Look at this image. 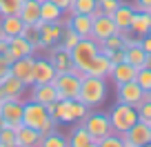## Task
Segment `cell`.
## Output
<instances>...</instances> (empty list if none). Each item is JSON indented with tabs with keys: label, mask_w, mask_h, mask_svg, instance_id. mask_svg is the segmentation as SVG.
<instances>
[{
	"label": "cell",
	"mask_w": 151,
	"mask_h": 147,
	"mask_svg": "<svg viewBox=\"0 0 151 147\" xmlns=\"http://www.w3.org/2000/svg\"><path fill=\"white\" fill-rule=\"evenodd\" d=\"M22 125L38 129V132L45 136V134L53 132L56 120L47 114V105H40V103H36V100H27V103L22 105Z\"/></svg>",
	"instance_id": "obj_1"
},
{
	"label": "cell",
	"mask_w": 151,
	"mask_h": 147,
	"mask_svg": "<svg viewBox=\"0 0 151 147\" xmlns=\"http://www.w3.org/2000/svg\"><path fill=\"white\" fill-rule=\"evenodd\" d=\"M104 98H107V83H104V78L89 76V74H87L80 80L78 100H82L87 107H98V105L104 103Z\"/></svg>",
	"instance_id": "obj_2"
},
{
	"label": "cell",
	"mask_w": 151,
	"mask_h": 147,
	"mask_svg": "<svg viewBox=\"0 0 151 147\" xmlns=\"http://www.w3.org/2000/svg\"><path fill=\"white\" fill-rule=\"evenodd\" d=\"M109 120H111V129L116 134H124L131 129L133 123H138V112L133 105H127V103H118L116 107L111 109L109 114Z\"/></svg>",
	"instance_id": "obj_3"
},
{
	"label": "cell",
	"mask_w": 151,
	"mask_h": 147,
	"mask_svg": "<svg viewBox=\"0 0 151 147\" xmlns=\"http://www.w3.org/2000/svg\"><path fill=\"white\" fill-rule=\"evenodd\" d=\"M69 54H71V62H73L76 67H80V69L87 71L89 62L100 54V45H98V40H93V38H80Z\"/></svg>",
	"instance_id": "obj_4"
},
{
	"label": "cell",
	"mask_w": 151,
	"mask_h": 147,
	"mask_svg": "<svg viewBox=\"0 0 151 147\" xmlns=\"http://www.w3.org/2000/svg\"><path fill=\"white\" fill-rule=\"evenodd\" d=\"M82 125H85V129L91 134V138H93V147H98V140L100 138H104L107 134H111V120H109L107 114H87V118L82 120Z\"/></svg>",
	"instance_id": "obj_5"
},
{
	"label": "cell",
	"mask_w": 151,
	"mask_h": 147,
	"mask_svg": "<svg viewBox=\"0 0 151 147\" xmlns=\"http://www.w3.org/2000/svg\"><path fill=\"white\" fill-rule=\"evenodd\" d=\"M36 27H38V33H40V49L56 47L62 38V31H65L62 20H58V22H42V20H38Z\"/></svg>",
	"instance_id": "obj_6"
},
{
	"label": "cell",
	"mask_w": 151,
	"mask_h": 147,
	"mask_svg": "<svg viewBox=\"0 0 151 147\" xmlns=\"http://www.w3.org/2000/svg\"><path fill=\"white\" fill-rule=\"evenodd\" d=\"M53 87L58 89V96H60V98L76 100L78 94H80V78L73 76L71 71H62V74H56Z\"/></svg>",
	"instance_id": "obj_7"
},
{
	"label": "cell",
	"mask_w": 151,
	"mask_h": 147,
	"mask_svg": "<svg viewBox=\"0 0 151 147\" xmlns=\"http://www.w3.org/2000/svg\"><path fill=\"white\" fill-rule=\"evenodd\" d=\"M122 136V147H145V145H151V127L147 123H142V120H138V123L131 125V129L124 134H120Z\"/></svg>",
	"instance_id": "obj_8"
},
{
	"label": "cell",
	"mask_w": 151,
	"mask_h": 147,
	"mask_svg": "<svg viewBox=\"0 0 151 147\" xmlns=\"http://www.w3.org/2000/svg\"><path fill=\"white\" fill-rule=\"evenodd\" d=\"M22 100L20 98H7V100H0V120L2 125L7 127H18L22 123Z\"/></svg>",
	"instance_id": "obj_9"
},
{
	"label": "cell",
	"mask_w": 151,
	"mask_h": 147,
	"mask_svg": "<svg viewBox=\"0 0 151 147\" xmlns=\"http://www.w3.org/2000/svg\"><path fill=\"white\" fill-rule=\"evenodd\" d=\"M33 62H36L33 54H31V56L16 58V60L11 62V74H14L18 80H22L27 87L33 85Z\"/></svg>",
	"instance_id": "obj_10"
},
{
	"label": "cell",
	"mask_w": 151,
	"mask_h": 147,
	"mask_svg": "<svg viewBox=\"0 0 151 147\" xmlns=\"http://www.w3.org/2000/svg\"><path fill=\"white\" fill-rule=\"evenodd\" d=\"M24 91H27V85L22 80H18L14 74L0 78V100H7V98H20L22 100Z\"/></svg>",
	"instance_id": "obj_11"
},
{
	"label": "cell",
	"mask_w": 151,
	"mask_h": 147,
	"mask_svg": "<svg viewBox=\"0 0 151 147\" xmlns=\"http://www.w3.org/2000/svg\"><path fill=\"white\" fill-rule=\"evenodd\" d=\"M113 33H118V27H116V22H113V18L109 14H102L98 18H93V25H91V38L93 40L100 43V40L113 36Z\"/></svg>",
	"instance_id": "obj_12"
},
{
	"label": "cell",
	"mask_w": 151,
	"mask_h": 147,
	"mask_svg": "<svg viewBox=\"0 0 151 147\" xmlns=\"http://www.w3.org/2000/svg\"><path fill=\"white\" fill-rule=\"evenodd\" d=\"M118 87V103H127V105H140L142 103V87L138 85L136 80H129V83H122V85H116Z\"/></svg>",
	"instance_id": "obj_13"
},
{
	"label": "cell",
	"mask_w": 151,
	"mask_h": 147,
	"mask_svg": "<svg viewBox=\"0 0 151 147\" xmlns=\"http://www.w3.org/2000/svg\"><path fill=\"white\" fill-rule=\"evenodd\" d=\"M29 100H36V103H40V105H49V103L60 100V96H58V89L53 87V83H45V85L33 83V85H31V96H29Z\"/></svg>",
	"instance_id": "obj_14"
},
{
	"label": "cell",
	"mask_w": 151,
	"mask_h": 147,
	"mask_svg": "<svg viewBox=\"0 0 151 147\" xmlns=\"http://www.w3.org/2000/svg\"><path fill=\"white\" fill-rule=\"evenodd\" d=\"M56 74L58 71H56V67L51 65L49 58H36V62H33V83H38V85L53 83Z\"/></svg>",
	"instance_id": "obj_15"
},
{
	"label": "cell",
	"mask_w": 151,
	"mask_h": 147,
	"mask_svg": "<svg viewBox=\"0 0 151 147\" xmlns=\"http://www.w3.org/2000/svg\"><path fill=\"white\" fill-rule=\"evenodd\" d=\"M42 140V134L33 127H27V125L20 123L16 127V145L18 147H38Z\"/></svg>",
	"instance_id": "obj_16"
},
{
	"label": "cell",
	"mask_w": 151,
	"mask_h": 147,
	"mask_svg": "<svg viewBox=\"0 0 151 147\" xmlns=\"http://www.w3.org/2000/svg\"><path fill=\"white\" fill-rule=\"evenodd\" d=\"M133 7L131 5H122L120 2L118 9L111 14L113 22H116V27H118V33L120 36H124V33H129V27H131V18H133Z\"/></svg>",
	"instance_id": "obj_17"
},
{
	"label": "cell",
	"mask_w": 151,
	"mask_h": 147,
	"mask_svg": "<svg viewBox=\"0 0 151 147\" xmlns=\"http://www.w3.org/2000/svg\"><path fill=\"white\" fill-rule=\"evenodd\" d=\"M71 29H73L80 38H91V25H93V18L89 14H71V18L67 20Z\"/></svg>",
	"instance_id": "obj_18"
},
{
	"label": "cell",
	"mask_w": 151,
	"mask_h": 147,
	"mask_svg": "<svg viewBox=\"0 0 151 147\" xmlns=\"http://www.w3.org/2000/svg\"><path fill=\"white\" fill-rule=\"evenodd\" d=\"M136 74H138V69L133 65H129L127 60H122V62H118V65H113L111 67V80L116 83V85H122V83H129V80H136Z\"/></svg>",
	"instance_id": "obj_19"
},
{
	"label": "cell",
	"mask_w": 151,
	"mask_h": 147,
	"mask_svg": "<svg viewBox=\"0 0 151 147\" xmlns=\"http://www.w3.org/2000/svg\"><path fill=\"white\" fill-rule=\"evenodd\" d=\"M18 16L24 25H36L40 20V0H22Z\"/></svg>",
	"instance_id": "obj_20"
},
{
	"label": "cell",
	"mask_w": 151,
	"mask_h": 147,
	"mask_svg": "<svg viewBox=\"0 0 151 147\" xmlns=\"http://www.w3.org/2000/svg\"><path fill=\"white\" fill-rule=\"evenodd\" d=\"M49 60H51V65L56 67L58 74H62V71H69L71 69V54L65 51V49L60 47V45H56V47L49 49Z\"/></svg>",
	"instance_id": "obj_21"
},
{
	"label": "cell",
	"mask_w": 151,
	"mask_h": 147,
	"mask_svg": "<svg viewBox=\"0 0 151 147\" xmlns=\"http://www.w3.org/2000/svg\"><path fill=\"white\" fill-rule=\"evenodd\" d=\"M129 31H133L138 38H142L145 33L151 31V14L149 11H133V18H131V27Z\"/></svg>",
	"instance_id": "obj_22"
},
{
	"label": "cell",
	"mask_w": 151,
	"mask_h": 147,
	"mask_svg": "<svg viewBox=\"0 0 151 147\" xmlns=\"http://www.w3.org/2000/svg\"><path fill=\"white\" fill-rule=\"evenodd\" d=\"M111 62H109V58L104 56V54H98V56L93 58V60L89 62V67H87V74L89 76H98V78H109V74H111Z\"/></svg>",
	"instance_id": "obj_23"
},
{
	"label": "cell",
	"mask_w": 151,
	"mask_h": 147,
	"mask_svg": "<svg viewBox=\"0 0 151 147\" xmlns=\"http://www.w3.org/2000/svg\"><path fill=\"white\" fill-rule=\"evenodd\" d=\"M0 27H2V33L5 36H20V31H22V27H24V22L20 20V16L18 14H9V16H0Z\"/></svg>",
	"instance_id": "obj_24"
},
{
	"label": "cell",
	"mask_w": 151,
	"mask_h": 147,
	"mask_svg": "<svg viewBox=\"0 0 151 147\" xmlns=\"http://www.w3.org/2000/svg\"><path fill=\"white\" fill-rule=\"evenodd\" d=\"M7 49L11 51V56H14V58H22V56H31V54H36V51H33V47L22 38V36H11Z\"/></svg>",
	"instance_id": "obj_25"
},
{
	"label": "cell",
	"mask_w": 151,
	"mask_h": 147,
	"mask_svg": "<svg viewBox=\"0 0 151 147\" xmlns=\"http://www.w3.org/2000/svg\"><path fill=\"white\" fill-rule=\"evenodd\" d=\"M124 60H127L129 65H133L136 69H140V67H145L147 51L140 47V43H136V45H129V47H124Z\"/></svg>",
	"instance_id": "obj_26"
},
{
	"label": "cell",
	"mask_w": 151,
	"mask_h": 147,
	"mask_svg": "<svg viewBox=\"0 0 151 147\" xmlns=\"http://www.w3.org/2000/svg\"><path fill=\"white\" fill-rule=\"evenodd\" d=\"M40 20L42 22H58L62 20V9L51 0H40Z\"/></svg>",
	"instance_id": "obj_27"
},
{
	"label": "cell",
	"mask_w": 151,
	"mask_h": 147,
	"mask_svg": "<svg viewBox=\"0 0 151 147\" xmlns=\"http://www.w3.org/2000/svg\"><path fill=\"white\" fill-rule=\"evenodd\" d=\"M67 145L69 147H93V138L82 125V127H76L71 132V136L67 138Z\"/></svg>",
	"instance_id": "obj_28"
},
{
	"label": "cell",
	"mask_w": 151,
	"mask_h": 147,
	"mask_svg": "<svg viewBox=\"0 0 151 147\" xmlns=\"http://www.w3.org/2000/svg\"><path fill=\"white\" fill-rule=\"evenodd\" d=\"M100 54H109V51H116V49H124V40L120 33H113V36H109V38L100 40Z\"/></svg>",
	"instance_id": "obj_29"
},
{
	"label": "cell",
	"mask_w": 151,
	"mask_h": 147,
	"mask_svg": "<svg viewBox=\"0 0 151 147\" xmlns=\"http://www.w3.org/2000/svg\"><path fill=\"white\" fill-rule=\"evenodd\" d=\"M20 36H22V38L33 47V51H38V49H40V33H38V27H36V25H24L22 31H20Z\"/></svg>",
	"instance_id": "obj_30"
},
{
	"label": "cell",
	"mask_w": 151,
	"mask_h": 147,
	"mask_svg": "<svg viewBox=\"0 0 151 147\" xmlns=\"http://www.w3.org/2000/svg\"><path fill=\"white\" fill-rule=\"evenodd\" d=\"M78 40H80V36H78V33H76L69 25H65V31H62V38H60V43H58V45H60L65 51H71V49L76 47V43H78Z\"/></svg>",
	"instance_id": "obj_31"
},
{
	"label": "cell",
	"mask_w": 151,
	"mask_h": 147,
	"mask_svg": "<svg viewBox=\"0 0 151 147\" xmlns=\"http://www.w3.org/2000/svg\"><path fill=\"white\" fill-rule=\"evenodd\" d=\"M98 7V0H71V14H91Z\"/></svg>",
	"instance_id": "obj_32"
},
{
	"label": "cell",
	"mask_w": 151,
	"mask_h": 147,
	"mask_svg": "<svg viewBox=\"0 0 151 147\" xmlns=\"http://www.w3.org/2000/svg\"><path fill=\"white\" fill-rule=\"evenodd\" d=\"M40 147H67V138L60 136V134H56V132H49V134L42 136Z\"/></svg>",
	"instance_id": "obj_33"
},
{
	"label": "cell",
	"mask_w": 151,
	"mask_h": 147,
	"mask_svg": "<svg viewBox=\"0 0 151 147\" xmlns=\"http://www.w3.org/2000/svg\"><path fill=\"white\" fill-rule=\"evenodd\" d=\"M0 147H18L16 145V129L2 125L0 129Z\"/></svg>",
	"instance_id": "obj_34"
},
{
	"label": "cell",
	"mask_w": 151,
	"mask_h": 147,
	"mask_svg": "<svg viewBox=\"0 0 151 147\" xmlns=\"http://www.w3.org/2000/svg\"><path fill=\"white\" fill-rule=\"evenodd\" d=\"M136 83L142 87V91H149L151 89V69H147V67H140L136 74Z\"/></svg>",
	"instance_id": "obj_35"
},
{
	"label": "cell",
	"mask_w": 151,
	"mask_h": 147,
	"mask_svg": "<svg viewBox=\"0 0 151 147\" xmlns=\"http://www.w3.org/2000/svg\"><path fill=\"white\" fill-rule=\"evenodd\" d=\"M98 147H122V136L111 132V134H107L104 138L98 140Z\"/></svg>",
	"instance_id": "obj_36"
},
{
	"label": "cell",
	"mask_w": 151,
	"mask_h": 147,
	"mask_svg": "<svg viewBox=\"0 0 151 147\" xmlns=\"http://www.w3.org/2000/svg\"><path fill=\"white\" fill-rule=\"evenodd\" d=\"M20 2L22 0H0V16H9V14H18Z\"/></svg>",
	"instance_id": "obj_37"
},
{
	"label": "cell",
	"mask_w": 151,
	"mask_h": 147,
	"mask_svg": "<svg viewBox=\"0 0 151 147\" xmlns=\"http://www.w3.org/2000/svg\"><path fill=\"white\" fill-rule=\"evenodd\" d=\"M136 112H138V120H142V123H147V125L151 123V103L142 100L140 105H136Z\"/></svg>",
	"instance_id": "obj_38"
},
{
	"label": "cell",
	"mask_w": 151,
	"mask_h": 147,
	"mask_svg": "<svg viewBox=\"0 0 151 147\" xmlns=\"http://www.w3.org/2000/svg\"><path fill=\"white\" fill-rule=\"evenodd\" d=\"M118 5H120V0H98V7L102 9V14H109V16L118 9Z\"/></svg>",
	"instance_id": "obj_39"
},
{
	"label": "cell",
	"mask_w": 151,
	"mask_h": 147,
	"mask_svg": "<svg viewBox=\"0 0 151 147\" xmlns=\"http://www.w3.org/2000/svg\"><path fill=\"white\" fill-rule=\"evenodd\" d=\"M104 56L109 58L111 65H118V62L124 60V49H116V51H109V54H104Z\"/></svg>",
	"instance_id": "obj_40"
},
{
	"label": "cell",
	"mask_w": 151,
	"mask_h": 147,
	"mask_svg": "<svg viewBox=\"0 0 151 147\" xmlns=\"http://www.w3.org/2000/svg\"><path fill=\"white\" fill-rule=\"evenodd\" d=\"M11 74V62L7 60L2 54H0V78H5V76H9Z\"/></svg>",
	"instance_id": "obj_41"
},
{
	"label": "cell",
	"mask_w": 151,
	"mask_h": 147,
	"mask_svg": "<svg viewBox=\"0 0 151 147\" xmlns=\"http://www.w3.org/2000/svg\"><path fill=\"white\" fill-rule=\"evenodd\" d=\"M140 47L145 49L147 54H151V31H149V33H145V36L140 38Z\"/></svg>",
	"instance_id": "obj_42"
},
{
	"label": "cell",
	"mask_w": 151,
	"mask_h": 147,
	"mask_svg": "<svg viewBox=\"0 0 151 147\" xmlns=\"http://www.w3.org/2000/svg\"><path fill=\"white\" fill-rule=\"evenodd\" d=\"M133 9L138 11H151V0H136V7Z\"/></svg>",
	"instance_id": "obj_43"
},
{
	"label": "cell",
	"mask_w": 151,
	"mask_h": 147,
	"mask_svg": "<svg viewBox=\"0 0 151 147\" xmlns=\"http://www.w3.org/2000/svg\"><path fill=\"white\" fill-rule=\"evenodd\" d=\"M53 5H58L62 11H69V7H71V0H51Z\"/></svg>",
	"instance_id": "obj_44"
},
{
	"label": "cell",
	"mask_w": 151,
	"mask_h": 147,
	"mask_svg": "<svg viewBox=\"0 0 151 147\" xmlns=\"http://www.w3.org/2000/svg\"><path fill=\"white\" fill-rule=\"evenodd\" d=\"M145 67H147V69H151V54H147V60H145Z\"/></svg>",
	"instance_id": "obj_45"
},
{
	"label": "cell",
	"mask_w": 151,
	"mask_h": 147,
	"mask_svg": "<svg viewBox=\"0 0 151 147\" xmlns=\"http://www.w3.org/2000/svg\"><path fill=\"white\" fill-rule=\"evenodd\" d=\"M2 36H5V33H2V27H0V38H2Z\"/></svg>",
	"instance_id": "obj_46"
},
{
	"label": "cell",
	"mask_w": 151,
	"mask_h": 147,
	"mask_svg": "<svg viewBox=\"0 0 151 147\" xmlns=\"http://www.w3.org/2000/svg\"><path fill=\"white\" fill-rule=\"evenodd\" d=\"M0 129H2V120H0Z\"/></svg>",
	"instance_id": "obj_47"
},
{
	"label": "cell",
	"mask_w": 151,
	"mask_h": 147,
	"mask_svg": "<svg viewBox=\"0 0 151 147\" xmlns=\"http://www.w3.org/2000/svg\"><path fill=\"white\" fill-rule=\"evenodd\" d=\"M149 127H151V123H149Z\"/></svg>",
	"instance_id": "obj_48"
},
{
	"label": "cell",
	"mask_w": 151,
	"mask_h": 147,
	"mask_svg": "<svg viewBox=\"0 0 151 147\" xmlns=\"http://www.w3.org/2000/svg\"><path fill=\"white\" fill-rule=\"evenodd\" d=\"M149 14H151V11H149Z\"/></svg>",
	"instance_id": "obj_49"
}]
</instances>
